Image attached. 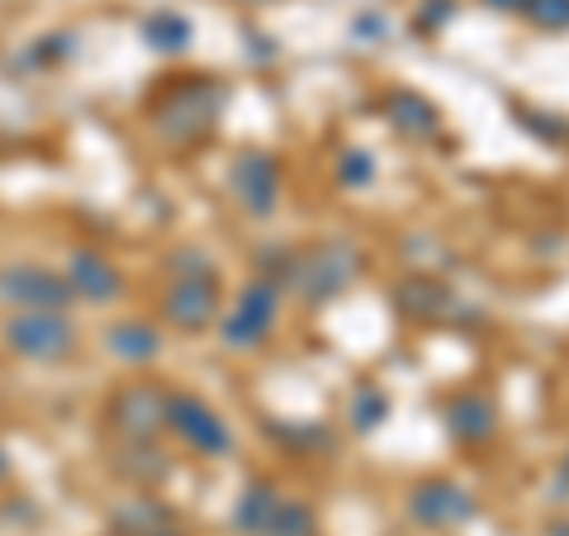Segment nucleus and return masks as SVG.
<instances>
[{
    "instance_id": "30",
    "label": "nucleus",
    "mask_w": 569,
    "mask_h": 536,
    "mask_svg": "<svg viewBox=\"0 0 569 536\" xmlns=\"http://www.w3.org/2000/svg\"><path fill=\"white\" fill-rule=\"evenodd\" d=\"M541 536H569V517H565V523H550Z\"/></svg>"
},
{
    "instance_id": "18",
    "label": "nucleus",
    "mask_w": 569,
    "mask_h": 536,
    "mask_svg": "<svg viewBox=\"0 0 569 536\" xmlns=\"http://www.w3.org/2000/svg\"><path fill=\"white\" fill-rule=\"evenodd\" d=\"M114 470L123 479H133V489H152L171 479V456L157 441H123V451L114 456Z\"/></svg>"
},
{
    "instance_id": "15",
    "label": "nucleus",
    "mask_w": 569,
    "mask_h": 536,
    "mask_svg": "<svg viewBox=\"0 0 569 536\" xmlns=\"http://www.w3.org/2000/svg\"><path fill=\"white\" fill-rule=\"evenodd\" d=\"M280 504H284V494H280L276 479H266V475L247 479L242 494H238V504H233V532L238 536H266V532H271V523H276Z\"/></svg>"
},
{
    "instance_id": "23",
    "label": "nucleus",
    "mask_w": 569,
    "mask_h": 536,
    "mask_svg": "<svg viewBox=\"0 0 569 536\" xmlns=\"http://www.w3.org/2000/svg\"><path fill=\"white\" fill-rule=\"evenodd\" d=\"M337 181H342L347 190H361L376 181V152L366 148H347L342 157H337Z\"/></svg>"
},
{
    "instance_id": "26",
    "label": "nucleus",
    "mask_w": 569,
    "mask_h": 536,
    "mask_svg": "<svg viewBox=\"0 0 569 536\" xmlns=\"http://www.w3.org/2000/svg\"><path fill=\"white\" fill-rule=\"evenodd\" d=\"M167 271L171 276H209V271H219V266H213V257L204 247H176L167 257Z\"/></svg>"
},
{
    "instance_id": "5",
    "label": "nucleus",
    "mask_w": 569,
    "mask_h": 536,
    "mask_svg": "<svg viewBox=\"0 0 569 536\" xmlns=\"http://www.w3.org/2000/svg\"><path fill=\"white\" fill-rule=\"evenodd\" d=\"M167 399H171L167 385L129 380V385L114 389L110 404H104V423H110L123 441H157L167 433Z\"/></svg>"
},
{
    "instance_id": "8",
    "label": "nucleus",
    "mask_w": 569,
    "mask_h": 536,
    "mask_svg": "<svg viewBox=\"0 0 569 536\" xmlns=\"http://www.w3.org/2000/svg\"><path fill=\"white\" fill-rule=\"evenodd\" d=\"M408 517L427 532H447V527H466L479 517V498L456 485V479H422L408 489Z\"/></svg>"
},
{
    "instance_id": "3",
    "label": "nucleus",
    "mask_w": 569,
    "mask_h": 536,
    "mask_svg": "<svg viewBox=\"0 0 569 536\" xmlns=\"http://www.w3.org/2000/svg\"><path fill=\"white\" fill-rule=\"evenodd\" d=\"M361 271H366V257L356 252L347 238H328V242L309 247V252H295L284 290H295L305 304H332L337 295L351 290Z\"/></svg>"
},
{
    "instance_id": "11",
    "label": "nucleus",
    "mask_w": 569,
    "mask_h": 536,
    "mask_svg": "<svg viewBox=\"0 0 569 536\" xmlns=\"http://www.w3.org/2000/svg\"><path fill=\"white\" fill-rule=\"evenodd\" d=\"M389 304H395V314L408 318V324H451L456 318V295L427 271L403 276L389 290Z\"/></svg>"
},
{
    "instance_id": "27",
    "label": "nucleus",
    "mask_w": 569,
    "mask_h": 536,
    "mask_svg": "<svg viewBox=\"0 0 569 536\" xmlns=\"http://www.w3.org/2000/svg\"><path fill=\"white\" fill-rule=\"evenodd\" d=\"M456 20V0H422V10H418V33H437V29H447Z\"/></svg>"
},
{
    "instance_id": "14",
    "label": "nucleus",
    "mask_w": 569,
    "mask_h": 536,
    "mask_svg": "<svg viewBox=\"0 0 569 536\" xmlns=\"http://www.w3.org/2000/svg\"><path fill=\"white\" fill-rule=\"evenodd\" d=\"M380 110H385L389 129H395L399 138H408V142H427V138H437V129H441V110L422 91H408V86L389 91Z\"/></svg>"
},
{
    "instance_id": "22",
    "label": "nucleus",
    "mask_w": 569,
    "mask_h": 536,
    "mask_svg": "<svg viewBox=\"0 0 569 536\" xmlns=\"http://www.w3.org/2000/svg\"><path fill=\"white\" fill-rule=\"evenodd\" d=\"M266 536H318V517H313L309 504H299V498H284Z\"/></svg>"
},
{
    "instance_id": "2",
    "label": "nucleus",
    "mask_w": 569,
    "mask_h": 536,
    "mask_svg": "<svg viewBox=\"0 0 569 536\" xmlns=\"http://www.w3.org/2000/svg\"><path fill=\"white\" fill-rule=\"evenodd\" d=\"M0 337H6L10 356H20L29 366H62L77 356V343H81L67 309H10Z\"/></svg>"
},
{
    "instance_id": "28",
    "label": "nucleus",
    "mask_w": 569,
    "mask_h": 536,
    "mask_svg": "<svg viewBox=\"0 0 569 536\" xmlns=\"http://www.w3.org/2000/svg\"><path fill=\"white\" fill-rule=\"evenodd\" d=\"M385 29H389V20H385L380 10H366V14H356V20H351V33H356L361 43H380Z\"/></svg>"
},
{
    "instance_id": "29",
    "label": "nucleus",
    "mask_w": 569,
    "mask_h": 536,
    "mask_svg": "<svg viewBox=\"0 0 569 536\" xmlns=\"http://www.w3.org/2000/svg\"><path fill=\"white\" fill-rule=\"evenodd\" d=\"M489 10H498V14H522L527 10V0H485Z\"/></svg>"
},
{
    "instance_id": "12",
    "label": "nucleus",
    "mask_w": 569,
    "mask_h": 536,
    "mask_svg": "<svg viewBox=\"0 0 569 536\" xmlns=\"http://www.w3.org/2000/svg\"><path fill=\"white\" fill-rule=\"evenodd\" d=\"M67 285L77 299H91V304H114L123 295V276L110 257H100L96 247H77V252L67 257Z\"/></svg>"
},
{
    "instance_id": "16",
    "label": "nucleus",
    "mask_w": 569,
    "mask_h": 536,
    "mask_svg": "<svg viewBox=\"0 0 569 536\" xmlns=\"http://www.w3.org/2000/svg\"><path fill=\"white\" fill-rule=\"evenodd\" d=\"M167 532H176V513L152 494L123 498L110 513V536H167Z\"/></svg>"
},
{
    "instance_id": "10",
    "label": "nucleus",
    "mask_w": 569,
    "mask_h": 536,
    "mask_svg": "<svg viewBox=\"0 0 569 536\" xmlns=\"http://www.w3.org/2000/svg\"><path fill=\"white\" fill-rule=\"evenodd\" d=\"M228 190H233V200L252 214V219H271L280 209V162L271 152H242L233 171H228Z\"/></svg>"
},
{
    "instance_id": "7",
    "label": "nucleus",
    "mask_w": 569,
    "mask_h": 536,
    "mask_svg": "<svg viewBox=\"0 0 569 536\" xmlns=\"http://www.w3.org/2000/svg\"><path fill=\"white\" fill-rule=\"evenodd\" d=\"M223 295H219V271L209 276H171L162 295V318L176 332H204L209 324H219Z\"/></svg>"
},
{
    "instance_id": "20",
    "label": "nucleus",
    "mask_w": 569,
    "mask_h": 536,
    "mask_svg": "<svg viewBox=\"0 0 569 536\" xmlns=\"http://www.w3.org/2000/svg\"><path fill=\"white\" fill-rule=\"evenodd\" d=\"M190 20L176 10H152L148 20H142V43H148L152 52H181L190 43Z\"/></svg>"
},
{
    "instance_id": "31",
    "label": "nucleus",
    "mask_w": 569,
    "mask_h": 536,
    "mask_svg": "<svg viewBox=\"0 0 569 536\" xmlns=\"http://www.w3.org/2000/svg\"><path fill=\"white\" fill-rule=\"evenodd\" d=\"M6 475H10V456L0 451V485H6Z\"/></svg>"
},
{
    "instance_id": "9",
    "label": "nucleus",
    "mask_w": 569,
    "mask_h": 536,
    "mask_svg": "<svg viewBox=\"0 0 569 536\" xmlns=\"http://www.w3.org/2000/svg\"><path fill=\"white\" fill-rule=\"evenodd\" d=\"M0 299L10 309H71V285L62 271L52 266H39V261H14L0 271Z\"/></svg>"
},
{
    "instance_id": "1",
    "label": "nucleus",
    "mask_w": 569,
    "mask_h": 536,
    "mask_svg": "<svg viewBox=\"0 0 569 536\" xmlns=\"http://www.w3.org/2000/svg\"><path fill=\"white\" fill-rule=\"evenodd\" d=\"M228 110V86L219 77H176L152 105V123L162 129L167 142L190 148V142L209 138L219 129V119Z\"/></svg>"
},
{
    "instance_id": "4",
    "label": "nucleus",
    "mask_w": 569,
    "mask_h": 536,
    "mask_svg": "<svg viewBox=\"0 0 569 536\" xmlns=\"http://www.w3.org/2000/svg\"><path fill=\"white\" fill-rule=\"evenodd\" d=\"M280 309H284V290H280V285L266 280V276H252L238 290L233 309L223 314V347L228 351H257L266 337L276 332Z\"/></svg>"
},
{
    "instance_id": "33",
    "label": "nucleus",
    "mask_w": 569,
    "mask_h": 536,
    "mask_svg": "<svg viewBox=\"0 0 569 536\" xmlns=\"http://www.w3.org/2000/svg\"><path fill=\"white\" fill-rule=\"evenodd\" d=\"M167 536H181V532H167Z\"/></svg>"
},
{
    "instance_id": "6",
    "label": "nucleus",
    "mask_w": 569,
    "mask_h": 536,
    "mask_svg": "<svg viewBox=\"0 0 569 536\" xmlns=\"http://www.w3.org/2000/svg\"><path fill=\"white\" fill-rule=\"evenodd\" d=\"M167 433L176 441H186L194 456H228L233 451V427L223 423L219 408H209L200 395H186V389H171L167 399Z\"/></svg>"
},
{
    "instance_id": "32",
    "label": "nucleus",
    "mask_w": 569,
    "mask_h": 536,
    "mask_svg": "<svg viewBox=\"0 0 569 536\" xmlns=\"http://www.w3.org/2000/svg\"><path fill=\"white\" fill-rule=\"evenodd\" d=\"M560 479H565V485H569V451L560 456Z\"/></svg>"
},
{
    "instance_id": "17",
    "label": "nucleus",
    "mask_w": 569,
    "mask_h": 536,
    "mask_svg": "<svg viewBox=\"0 0 569 536\" xmlns=\"http://www.w3.org/2000/svg\"><path fill=\"white\" fill-rule=\"evenodd\" d=\"M104 347H110V356L123 366H148L162 356V332H157L148 318H119V324L104 332Z\"/></svg>"
},
{
    "instance_id": "13",
    "label": "nucleus",
    "mask_w": 569,
    "mask_h": 536,
    "mask_svg": "<svg viewBox=\"0 0 569 536\" xmlns=\"http://www.w3.org/2000/svg\"><path fill=\"white\" fill-rule=\"evenodd\" d=\"M441 423H447V433L466 446H485L493 433H498V408L485 389H460V395L447 399L441 408Z\"/></svg>"
},
{
    "instance_id": "24",
    "label": "nucleus",
    "mask_w": 569,
    "mask_h": 536,
    "mask_svg": "<svg viewBox=\"0 0 569 536\" xmlns=\"http://www.w3.org/2000/svg\"><path fill=\"white\" fill-rule=\"evenodd\" d=\"M512 115H518L522 129H527V133H537L541 142H565V138H569V123H565L560 115H541V110H527V105H518Z\"/></svg>"
},
{
    "instance_id": "25",
    "label": "nucleus",
    "mask_w": 569,
    "mask_h": 536,
    "mask_svg": "<svg viewBox=\"0 0 569 536\" xmlns=\"http://www.w3.org/2000/svg\"><path fill=\"white\" fill-rule=\"evenodd\" d=\"M522 14L546 33H565L569 29V0H527Z\"/></svg>"
},
{
    "instance_id": "21",
    "label": "nucleus",
    "mask_w": 569,
    "mask_h": 536,
    "mask_svg": "<svg viewBox=\"0 0 569 536\" xmlns=\"http://www.w3.org/2000/svg\"><path fill=\"white\" fill-rule=\"evenodd\" d=\"M266 433H271L280 446H290V451H337V437L328 433V423H266Z\"/></svg>"
},
{
    "instance_id": "19",
    "label": "nucleus",
    "mask_w": 569,
    "mask_h": 536,
    "mask_svg": "<svg viewBox=\"0 0 569 536\" xmlns=\"http://www.w3.org/2000/svg\"><path fill=\"white\" fill-rule=\"evenodd\" d=\"M347 423H351V433H380V427L389 423V395L376 385V380H361L351 389V404H347Z\"/></svg>"
}]
</instances>
